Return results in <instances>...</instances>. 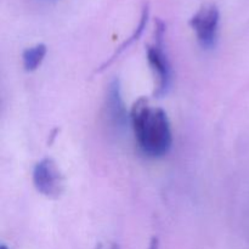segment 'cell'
<instances>
[{
    "label": "cell",
    "mask_w": 249,
    "mask_h": 249,
    "mask_svg": "<svg viewBox=\"0 0 249 249\" xmlns=\"http://www.w3.org/2000/svg\"><path fill=\"white\" fill-rule=\"evenodd\" d=\"M136 142L146 156L160 158L167 155L173 145L169 119L162 108L152 107L148 100L141 97L130 111Z\"/></svg>",
    "instance_id": "6da1fadb"
},
{
    "label": "cell",
    "mask_w": 249,
    "mask_h": 249,
    "mask_svg": "<svg viewBox=\"0 0 249 249\" xmlns=\"http://www.w3.org/2000/svg\"><path fill=\"white\" fill-rule=\"evenodd\" d=\"M165 34V23L156 19V41L147 46V61L156 79V96H164L172 85V66L167 53L163 50V39Z\"/></svg>",
    "instance_id": "7a4b0ae2"
},
{
    "label": "cell",
    "mask_w": 249,
    "mask_h": 249,
    "mask_svg": "<svg viewBox=\"0 0 249 249\" xmlns=\"http://www.w3.org/2000/svg\"><path fill=\"white\" fill-rule=\"evenodd\" d=\"M33 184L36 191L48 198H57L65 189V179L51 158H44L33 169Z\"/></svg>",
    "instance_id": "3957f363"
},
{
    "label": "cell",
    "mask_w": 249,
    "mask_h": 249,
    "mask_svg": "<svg viewBox=\"0 0 249 249\" xmlns=\"http://www.w3.org/2000/svg\"><path fill=\"white\" fill-rule=\"evenodd\" d=\"M220 12L216 5H203L190 19V26L196 33L202 48L209 49L215 45L218 36Z\"/></svg>",
    "instance_id": "277c9868"
},
{
    "label": "cell",
    "mask_w": 249,
    "mask_h": 249,
    "mask_svg": "<svg viewBox=\"0 0 249 249\" xmlns=\"http://www.w3.org/2000/svg\"><path fill=\"white\" fill-rule=\"evenodd\" d=\"M106 112L109 122L117 128H124L130 119V114L126 111L122 97L121 82L114 78L108 84L106 92Z\"/></svg>",
    "instance_id": "5b68a950"
},
{
    "label": "cell",
    "mask_w": 249,
    "mask_h": 249,
    "mask_svg": "<svg viewBox=\"0 0 249 249\" xmlns=\"http://www.w3.org/2000/svg\"><path fill=\"white\" fill-rule=\"evenodd\" d=\"M148 18H150V5H148L147 2H146V4L143 5V7H142V11H141L140 21H139V24H138V27H136V28H135V31H134V32H133V34H131V36H129V38L126 39V40L124 41V43L122 44V45L119 46L118 49H117L116 53H114L113 55H112L111 57H109V60H108V61H106V62H105L104 65L101 66V68H100L99 71L105 70V68H106L107 66L111 65V63L113 62L114 60H116L117 56L121 55V53H123L124 50H126V49H128L129 46L133 45V44L135 43V41L138 40V39L140 38L141 36H142L143 31H145L146 26H147Z\"/></svg>",
    "instance_id": "8992f818"
},
{
    "label": "cell",
    "mask_w": 249,
    "mask_h": 249,
    "mask_svg": "<svg viewBox=\"0 0 249 249\" xmlns=\"http://www.w3.org/2000/svg\"><path fill=\"white\" fill-rule=\"evenodd\" d=\"M48 49L44 44H36L32 48L26 49L22 53V61H23V67L27 72H33L36 71L41 62L45 58Z\"/></svg>",
    "instance_id": "52a82bcc"
},
{
    "label": "cell",
    "mask_w": 249,
    "mask_h": 249,
    "mask_svg": "<svg viewBox=\"0 0 249 249\" xmlns=\"http://www.w3.org/2000/svg\"><path fill=\"white\" fill-rule=\"evenodd\" d=\"M148 249H160V241H158L157 237H153L152 240H151L150 247H148Z\"/></svg>",
    "instance_id": "ba28073f"
},
{
    "label": "cell",
    "mask_w": 249,
    "mask_h": 249,
    "mask_svg": "<svg viewBox=\"0 0 249 249\" xmlns=\"http://www.w3.org/2000/svg\"><path fill=\"white\" fill-rule=\"evenodd\" d=\"M97 249H119L118 246L117 245H111L108 246V247H104V246H99V248Z\"/></svg>",
    "instance_id": "9c48e42d"
},
{
    "label": "cell",
    "mask_w": 249,
    "mask_h": 249,
    "mask_svg": "<svg viewBox=\"0 0 249 249\" xmlns=\"http://www.w3.org/2000/svg\"><path fill=\"white\" fill-rule=\"evenodd\" d=\"M0 249H9V248H7L5 245H1V246H0Z\"/></svg>",
    "instance_id": "30bf717a"
}]
</instances>
